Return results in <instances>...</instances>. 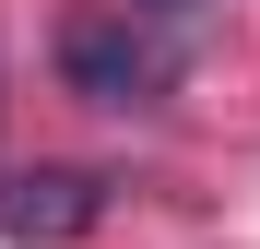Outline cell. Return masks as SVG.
I'll return each mask as SVG.
<instances>
[{
    "label": "cell",
    "instance_id": "7a4b0ae2",
    "mask_svg": "<svg viewBox=\"0 0 260 249\" xmlns=\"http://www.w3.org/2000/svg\"><path fill=\"white\" fill-rule=\"evenodd\" d=\"M95 214H107V178H83V166H24V178H0V237H24V249H71Z\"/></svg>",
    "mask_w": 260,
    "mask_h": 249
},
{
    "label": "cell",
    "instance_id": "3957f363",
    "mask_svg": "<svg viewBox=\"0 0 260 249\" xmlns=\"http://www.w3.org/2000/svg\"><path fill=\"white\" fill-rule=\"evenodd\" d=\"M142 12H189V0H142Z\"/></svg>",
    "mask_w": 260,
    "mask_h": 249
},
{
    "label": "cell",
    "instance_id": "6da1fadb",
    "mask_svg": "<svg viewBox=\"0 0 260 249\" xmlns=\"http://www.w3.org/2000/svg\"><path fill=\"white\" fill-rule=\"evenodd\" d=\"M59 71H71V95H95V107H154L166 95V48L130 36V12H83L59 36Z\"/></svg>",
    "mask_w": 260,
    "mask_h": 249
}]
</instances>
